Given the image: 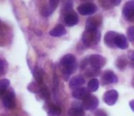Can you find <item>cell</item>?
<instances>
[{"instance_id":"22","label":"cell","mask_w":134,"mask_h":116,"mask_svg":"<svg viewBox=\"0 0 134 116\" xmlns=\"http://www.w3.org/2000/svg\"><path fill=\"white\" fill-rule=\"evenodd\" d=\"M27 88L28 91L31 92V93H39V92H40V88H41V85L37 83V82H31V83H29L27 85Z\"/></svg>"},{"instance_id":"9","label":"cell","mask_w":134,"mask_h":116,"mask_svg":"<svg viewBox=\"0 0 134 116\" xmlns=\"http://www.w3.org/2000/svg\"><path fill=\"white\" fill-rule=\"evenodd\" d=\"M118 92L116 90H109L104 93L103 100L108 105H114L118 100Z\"/></svg>"},{"instance_id":"6","label":"cell","mask_w":134,"mask_h":116,"mask_svg":"<svg viewBox=\"0 0 134 116\" xmlns=\"http://www.w3.org/2000/svg\"><path fill=\"white\" fill-rule=\"evenodd\" d=\"M98 105H99V99L93 95L88 96L82 102L83 109L88 111H94L95 109H97Z\"/></svg>"},{"instance_id":"17","label":"cell","mask_w":134,"mask_h":116,"mask_svg":"<svg viewBox=\"0 0 134 116\" xmlns=\"http://www.w3.org/2000/svg\"><path fill=\"white\" fill-rule=\"evenodd\" d=\"M45 110L47 111L48 116H60L61 114V109L58 106L55 105V104H46L44 106Z\"/></svg>"},{"instance_id":"32","label":"cell","mask_w":134,"mask_h":116,"mask_svg":"<svg viewBox=\"0 0 134 116\" xmlns=\"http://www.w3.org/2000/svg\"><path fill=\"white\" fill-rule=\"evenodd\" d=\"M131 67H132V68H134V61H132L131 63Z\"/></svg>"},{"instance_id":"31","label":"cell","mask_w":134,"mask_h":116,"mask_svg":"<svg viewBox=\"0 0 134 116\" xmlns=\"http://www.w3.org/2000/svg\"><path fill=\"white\" fill-rule=\"evenodd\" d=\"M130 107H131V109L134 112V100H131V102H130Z\"/></svg>"},{"instance_id":"29","label":"cell","mask_w":134,"mask_h":116,"mask_svg":"<svg viewBox=\"0 0 134 116\" xmlns=\"http://www.w3.org/2000/svg\"><path fill=\"white\" fill-rule=\"evenodd\" d=\"M94 115L95 116H108L107 113L102 109H97V111H95V113H94Z\"/></svg>"},{"instance_id":"26","label":"cell","mask_w":134,"mask_h":116,"mask_svg":"<svg viewBox=\"0 0 134 116\" xmlns=\"http://www.w3.org/2000/svg\"><path fill=\"white\" fill-rule=\"evenodd\" d=\"M7 71V63L4 59L0 58V76L4 75Z\"/></svg>"},{"instance_id":"28","label":"cell","mask_w":134,"mask_h":116,"mask_svg":"<svg viewBox=\"0 0 134 116\" xmlns=\"http://www.w3.org/2000/svg\"><path fill=\"white\" fill-rule=\"evenodd\" d=\"M127 36L129 40L134 44V27H130L127 30Z\"/></svg>"},{"instance_id":"10","label":"cell","mask_w":134,"mask_h":116,"mask_svg":"<svg viewBox=\"0 0 134 116\" xmlns=\"http://www.w3.org/2000/svg\"><path fill=\"white\" fill-rule=\"evenodd\" d=\"M122 15L125 19H131L134 16V0L126 2L124 5L123 9H122Z\"/></svg>"},{"instance_id":"14","label":"cell","mask_w":134,"mask_h":116,"mask_svg":"<svg viewBox=\"0 0 134 116\" xmlns=\"http://www.w3.org/2000/svg\"><path fill=\"white\" fill-rule=\"evenodd\" d=\"M90 91L85 87H80L72 91V96L78 100H84L90 96Z\"/></svg>"},{"instance_id":"20","label":"cell","mask_w":134,"mask_h":116,"mask_svg":"<svg viewBox=\"0 0 134 116\" xmlns=\"http://www.w3.org/2000/svg\"><path fill=\"white\" fill-rule=\"evenodd\" d=\"M44 74H45V73H44V70H43V69L39 68V67L34 68L33 76H34V78H35L36 82H37V83H39V85H42Z\"/></svg>"},{"instance_id":"19","label":"cell","mask_w":134,"mask_h":116,"mask_svg":"<svg viewBox=\"0 0 134 116\" xmlns=\"http://www.w3.org/2000/svg\"><path fill=\"white\" fill-rule=\"evenodd\" d=\"M66 33H67V31L62 25H57L49 31V35L54 37H60L66 35Z\"/></svg>"},{"instance_id":"24","label":"cell","mask_w":134,"mask_h":116,"mask_svg":"<svg viewBox=\"0 0 134 116\" xmlns=\"http://www.w3.org/2000/svg\"><path fill=\"white\" fill-rule=\"evenodd\" d=\"M99 80L96 79V78L91 79L88 83V90L90 92H96L98 89H99Z\"/></svg>"},{"instance_id":"23","label":"cell","mask_w":134,"mask_h":116,"mask_svg":"<svg viewBox=\"0 0 134 116\" xmlns=\"http://www.w3.org/2000/svg\"><path fill=\"white\" fill-rule=\"evenodd\" d=\"M40 95V97L45 101H48L50 98V94H49V91H48V87L47 85H41V88H40V92L38 93Z\"/></svg>"},{"instance_id":"5","label":"cell","mask_w":134,"mask_h":116,"mask_svg":"<svg viewBox=\"0 0 134 116\" xmlns=\"http://www.w3.org/2000/svg\"><path fill=\"white\" fill-rule=\"evenodd\" d=\"M88 65H90L91 68L96 70H99L100 68H102L106 63L105 58L99 55H91L90 57H88Z\"/></svg>"},{"instance_id":"30","label":"cell","mask_w":134,"mask_h":116,"mask_svg":"<svg viewBox=\"0 0 134 116\" xmlns=\"http://www.w3.org/2000/svg\"><path fill=\"white\" fill-rule=\"evenodd\" d=\"M128 57L131 60V61H134V51H131L129 54H128Z\"/></svg>"},{"instance_id":"11","label":"cell","mask_w":134,"mask_h":116,"mask_svg":"<svg viewBox=\"0 0 134 116\" xmlns=\"http://www.w3.org/2000/svg\"><path fill=\"white\" fill-rule=\"evenodd\" d=\"M68 114L69 116H84V109H83L82 104L79 102H72Z\"/></svg>"},{"instance_id":"1","label":"cell","mask_w":134,"mask_h":116,"mask_svg":"<svg viewBox=\"0 0 134 116\" xmlns=\"http://www.w3.org/2000/svg\"><path fill=\"white\" fill-rule=\"evenodd\" d=\"M59 68L63 75L67 79L70 74L77 70V59L71 54L65 55L59 62Z\"/></svg>"},{"instance_id":"2","label":"cell","mask_w":134,"mask_h":116,"mask_svg":"<svg viewBox=\"0 0 134 116\" xmlns=\"http://www.w3.org/2000/svg\"><path fill=\"white\" fill-rule=\"evenodd\" d=\"M100 38V33L96 31H85L82 35V43L86 47H91L97 44Z\"/></svg>"},{"instance_id":"15","label":"cell","mask_w":134,"mask_h":116,"mask_svg":"<svg viewBox=\"0 0 134 116\" xmlns=\"http://www.w3.org/2000/svg\"><path fill=\"white\" fill-rule=\"evenodd\" d=\"M64 22L68 27H74L75 25L79 23V16L75 12L68 13L64 16Z\"/></svg>"},{"instance_id":"8","label":"cell","mask_w":134,"mask_h":116,"mask_svg":"<svg viewBox=\"0 0 134 116\" xmlns=\"http://www.w3.org/2000/svg\"><path fill=\"white\" fill-rule=\"evenodd\" d=\"M101 24V17L99 16H91L86 22V31H96Z\"/></svg>"},{"instance_id":"12","label":"cell","mask_w":134,"mask_h":116,"mask_svg":"<svg viewBox=\"0 0 134 116\" xmlns=\"http://www.w3.org/2000/svg\"><path fill=\"white\" fill-rule=\"evenodd\" d=\"M118 35V33L114 31H109L105 34L104 35V43L105 44L108 46V47L110 48H114L116 47V37Z\"/></svg>"},{"instance_id":"21","label":"cell","mask_w":134,"mask_h":116,"mask_svg":"<svg viewBox=\"0 0 134 116\" xmlns=\"http://www.w3.org/2000/svg\"><path fill=\"white\" fill-rule=\"evenodd\" d=\"M10 85V81L8 79H0V97L7 93V89Z\"/></svg>"},{"instance_id":"25","label":"cell","mask_w":134,"mask_h":116,"mask_svg":"<svg viewBox=\"0 0 134 116\" xmlns=\"http://www.w3.org/2000/svg\"><path fill=\"white\" fill-rule=\"evenodd\" d=\"M128 62H127V59H126L124 56H120L119 57L118 59H117L116 61V66L118 67L119 69H120V70H122V69L125 68V66L127 65Z\"/></svg>"},{"instance_id":"4","label":"cell","mask_w":134,"mask_h":116,"mask_svg":"<svg viewBox=\"0 0 134 116\" xmlns=\"http://www.w3.org/2000/svg\"><path fill=\"white\" fill-rule=\"evenodd\" d=\"M77 10L82 16H91L97 12V5L91 2H87L79 5Z\"/></svg>"},{"instance_id":"18","label":"cell","mask_w":134,"mask_h":116,"mask_svg":"<svg viewBox=\"0 0 134 116\" xmlns=\"http://www.w3.org/2000/svg\"><path fill=\"white\" fill-rule=\"evenodd\" d=\"M116 47H119L120 49H126L129 46V44H128V40L126 38V36L123 35V34H118L116 37Z\"/></svg>"},{"instance_id":"13","label":"cell","mask_w":134,"mask_h":116,"mask_svg":"<svg viewBox=\"0 0 134 116\" xmlns=\"http://www.w3.org/2000/svg\"><path fill=\"white\" fill-rule=\"evenodd\" d=\"M118 82V77L112 71H105L102 74V85H109V83H116Z\"/></svg>"},{"instance_id":"16","label":"cell","mask_w":134,"mask_h":116,"mask_svg":"<svg viewBox=\"0 0 134 116\" xmlns=\"http://www.w3.org/2000/svg\"><path fill=\"white\" fill-rule=\"evenodd\" d=\"M84 83H85L84 78L81 75H76L70 79L69 85V88L75 90V89H77V88H80V86H82Z\"/></svg>"},{"instance_id":"7","label":"cell","mask_w":134,"mask_h":116,"mask_svg":"<svg viewBox=\"0 0 134 116\" xmlns=\"http://www.w3.org/2000/svg\"><path fill=\"white\" fill-rule=\"evenodd\" d=\"M58 5V0H49L44 7H42L40 13L43 16L47 17V16H49L52 15V13L56 10L57 7Z\"/></svg>"},{"instance_id":"27","label":"cell","mask_w":134,"mask_h":116,"mask_svg":"<svg viewBox=\"0 0 134 116\" xmlns=\"http://www.w3.org/2000/svg\"><path fill=\"white\" fill-rule=\"evenodd\" d=\"M72 7H73V3L71 1H68L64 4L63 5V12L65 13V15H67L68 13L72 12Z\"/></svg>"},{"instance_id":"3","label":"cell","mask_w":134,"mask_h":116,"mask_svg":"<svg viewBox=\"0 0 134 116\" xmlns=\"http://www.w3.org/2000/svg\"><path fill=\"white\" fill-rule=\"evenodd\" d=\"M2 102L5 109H13L16 106V96L13 90L7 91L2 97Z\"/></svg>"}]
</instances>
